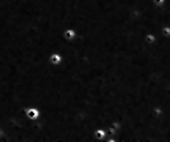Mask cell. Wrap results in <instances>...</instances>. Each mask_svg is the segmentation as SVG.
Wrapping results in <instances>:
<instances>
[{
    "instance_id": "6da1fadb",
    "label": "cell",
    "mask_w": 170,
    "mask_h": 142,
    "mask_svg": "<svg viewBox=\"0 0 170 142\" xmlns=\"http://www.w3.org/2000/svg\"><path fill=\"white\" fill-rule=\"evenodd\" d=\"M51 62L53 64V65H58L60 62H61V56H60V55H52L51 56Z\"/></svg>"
},
{
    "instance_id": "7a4b0ae2",
    "label": "cell",
    "mask_w": 170,
    "mask_h": 142,
    "mask_svg": "<svg viewBox=\"0 0 170 142\" xmlns=\"http://www.w3.org/2000/svg\"><path fill=\"white\" fill-rule=\"evenodd\" d=\"M28 115L32 117V118H36V117L38 115V112H37L36 109H29V110H28Z\"/></svg>"
},
{
    "instance_id": "3957f363",
    "label": "cell",
    "mask_w": 170,
    "mask_h": 142,
    "mask_svg": "<svg viewBox=\"0 0 170 142\" xmlns=\"http://www.w3.org/2000/svg\"><path fill=\"white\" fill-rule=\"evenodd\" d=\"M165 3H166V0H154V4L156 7H162Z\"/></svg>"
},
{
    "instance_id": "277c9868",
    "label": "cell",
    "mask_w": 170,
    "mask_h": 142,
    "mask_svg": "<svg viewBox=\"0 0 170 142\" xmlns=\"http://www.w3.org/2000/svg\"><path fill=\"white\" fill-rule=\"evenodd\" d=\"M146 39H147L149 43H154L156 38H155V36H153V34H147V36H146Z\"/></svg>"
},
{
    "instance_id": "5b68a950",
    "label": "cell",
    "mask_w": 170,
    "mask_h": 142,
    "mask_svg": "<svg viewBox=\"0 0 170 142\" xmlns=\"http://www.w3.org/2000/svg\"><path fill=\"white\" fill-rule=\"evenodd\" d=\"M65 36L66 37H70V38H74V36H75V32H74V30H66V32H65Z\"/></svg>"
},
{
    "instance_id": "8992f818",
    "label": "cell",
    "mask_w": 170,
    "mask_h": 142,
    "mask_svg": "<svg viewBox=\"0 0 170 142\" xmlns=\"http://www.w3.org/2000/svg\"><path fill=\"white\" fill-rule=\"evenodd\" d=\"M95 137H98V138H103V137H104V132H103L102 129H100V131H98V132H95Z\"/></svg>"
}]
</instances>
